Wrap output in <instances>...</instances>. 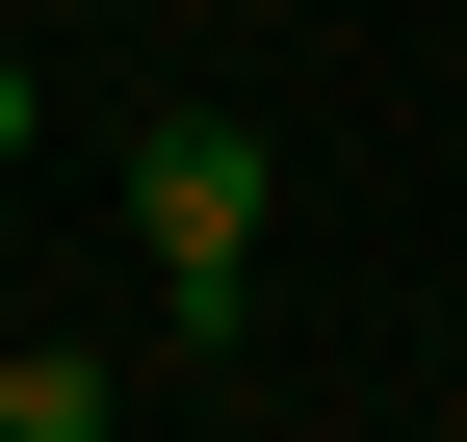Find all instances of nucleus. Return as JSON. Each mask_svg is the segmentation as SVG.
<instances>
[{
	"instance_id": "obj_1",
	"label": "nucleus",
	"mask_w": 467,
	"mask_h": 442,
	"mask_svg": "<svg viewBox=\"0 0 467 442\" xmlns=\"http://www.w3.org/2000/svg\"><path fill=\"white\" fill-rule=\"evenodd\" d=\"M130 235H156V339H234V312H260V131H234V104H156L130 131Z\"/></svg>"
},
{
	"instance_id": "obj_2",
	"label": "nucleus",
	"mask_w": 467,
	"mask_h": 442,
	"mask_svg": "<svg viewBox=\"0 0 467 442\" xmlns=\"http://www.w3.org/2000/svg\"><path fill=\"white\" fill-rule=\"evenodd\" d=\"M0 442H104V339H26L0 364Z\"/></svg>"
},
{
	"instance_id": "obj_3",
	"label": "nucleus",
	"mask_w": 467,
	"mask_h": 442,
	"mask_svg": "<svg viewBox=\"0 0 467 442\" xmlns=\"http://www.w3.org/2000/svg\"><path fill=\"white\" fill-rule=\"evenodd\" d=\"M0 156H26V52H0Z\"/></svg>"
}]
</instances>
